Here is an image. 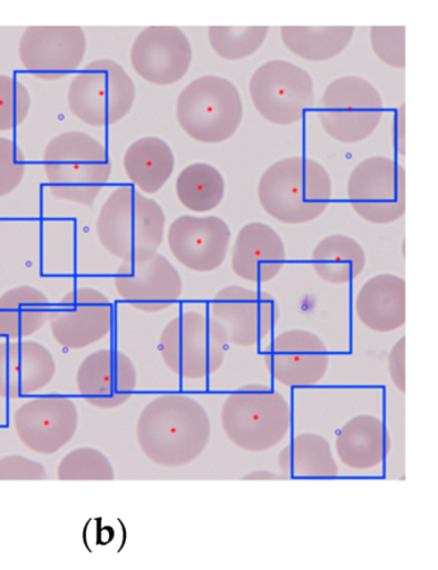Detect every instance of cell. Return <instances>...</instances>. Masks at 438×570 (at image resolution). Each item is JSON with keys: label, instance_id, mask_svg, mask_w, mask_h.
<instances>
[{"label": "cell", "instance_id": "obj_18", "mask_svg": "<svg viewBox=\"0 0 438 570\" xmlns=\"http://www.w3.org/2000/svg\"><path fill=\"white\" fill-rule=\"evenodd\" d=\"M193 61L191 41L182 29H143L130 48V65L142 80L152 86L171 87L188 73Z\"/></svg>", "mask_w": 438, "mask_h": 570}, {"label": "cell", "instance_id": "obj_22", "mask_svg": "<svg viewBox=\"0 0 438 570\" xmlns=\"http://www.w3.org/2000/svg\"><path fill=\"white\" fill-rule=\"evenodd\" d=\"M285 246L276 230L264 223H250L239 232L232 248V271L252 284L272 282L283 271Z\"/></svg>", "mask_w": 438, "mask_h": 570}, {"label": "cell", "instance_id": "obj_7", "mask_svg": "<svg viewBox=\"0 0 438 570\" xmlns=\"http://www.w3.org/2000/svg\"><path fill=\"white\" fill-rule=\"evenodd\" d=\"M227 346L222 326L198 312L174 317L158 338L165 366L184 381H204L221 371Z\"/></svg>", "mask_w": 438, "mask_h": 570}, {"label": "cell", "instance_id": "obj_28", "mask_svg": "<svg viewBox=\"0 0 438 570\" xmlns=\"http://www.w3.org/2000/svg\"><path fill=\"white\" fill-rule=\"evenodd\" d=\"M366 266L367 254L363 246L344 234L325 237L311 254V267L328 284H350L363 274Z\"/></svg>", "mask_w": 438, "mask_h": 570}, {"label": "cell", "instance_id": "obj_36", "mask_svg": "<svg viewBox=\"0 0 438 570\" xmlns=\"http://www.w3.org/2000/svg\"><path fill=\"white\" fill-rule=\"evenodd\" d=\"M48 473L43 464L21 455L0 459V481H46Z\"/></svg>", "mask_w": 438, "mask_h": 570}, {"label": "cell", "instance_id": "obj_29", "mask_svg": "<svg viewBox=\"0 0 438 570\" xmlns=\"http://www.w3.org/2000/svg\"><path fill=\"white\" fill-rule=\"evenodd\" d=\"M281 39L294 56L313 63L339 57L350 46L353 27H282Z\"/></svg>", "mask_w": 438, "mask_h": 570}, {"label": "cell", "instance_id": "obj_15", "mask_svg": "<svg viewBox=\"0 0 438 570\" xmlns=\"http://www.w3.org/2000/svg\"><path fill=\"white\" fill-rule=\"evenodd\" d=\"M114 285L126 304L147 314L165 312L183 295L179 272L158 253L123 262L115 273Z\"/></svg>", "mask_w": 438, "mask_h": 570}, {"label": "cell", "instance_id": "obj_27", "mask_svg": "<svg viewBox=\"0 0 438 570\" xmlns=\"http://www.w3.org/2000/svg\"><path fill=\"white\" fill-rule=\"evenodd\" d=\"M52 305L43 292L19 285L0 296V337L21 341L48 323Z\"/></svg>", "mask_w": 438, "mask_h": 570}, {"label": "cell", "instance_id": "obj_5", "mask_svg": "<svg viewBox=\"0 0 438 570\" xmlns=\"http://www.w3.org/2000/svg\"><path fill=\"white\" fill-rule=\"evenodd\" d=\"M222 430L233 446L263 454L281 444L292 428V409L280 391L266 384H246L224 401Z\"/></svg>", "mask_w": 438, "mask_h": 570}, {"label": "cell", "instance_id": "obj_32", "mask_svg": "<svg viewBox=\"0 0 438 570\" xmlns=\"http://www.w3.org/2000/svg\"><path fill=\"white\" fill-rule=\"evenodd\" d=\"M58 481H114L115 469L103 451L93 448L76 449L57 466Z\"/></svg>", "mask_w": 438, "mask_h": 570}, {"label": "cell", "instance_id": "obj_10", "mask_svg": "<svg viewBox=\"0 0 438 570\" xmlns=\"http://www.w3.org/2000/svg\"><path fill=\"white\" fill-rule=\"evenodd\" d=\"M256 111L278 127L300 122L315 105V86L302 67L284 60L261 65L249 82Z\"/></svg>", "mask_w": 438, "mask_h": 570}, {"label": "cell", "instance_id": "obj_33", "mask_svg": "<svg viewBox=\"0 0 438 570\" xmlns=\"http://www.w3.org/2000/svg\"><path fill=\"white\" fill-rule=\"evenodd\" d=\"M30 108L28 88L10 75L0 73V131L21 127L28 119Z\"/></svg>", "mask_w": 438, "mask_h": 570}, {"label": "cell", "instance_id": "obj_6", "mask_svg": "<svg viewBox=\"0 0 438 570\" xmlns=\"http://www.w3.org/2000/svg\"><path fill=\"white\" fill-rule=\"evenodd\" d=\"M244 108L237 87L217 75H205L185 87L175 105L176 121L201 145H222L235 136Z\"/></svg>", "mask_w": 438, "mask_h": 570}, {"label": "cell", "instance_id": "obj_19", "mask_svg": "<svg viewBox=\"0 0 438 570\" xmlns=\"http://www.w3.org/2000/svg\"><path fill=\"white\" fill-rule=\"evenodd\" d=\"M230 225L217 216L184 215L167 230L172 255L185 269L207 274L221 269L230 253Z\"/></svg>", "mask_w": 438, "mask_h": 570}, {"label": "cell", "instance_id": "obj_20", "mask_svg": "<svg viewBox=\"0 0 438 570\" xmlns=\"http://www.w3.org/2000/svg\"><path fill=\"white\" fill-rule=\"evenodd\" d=\"M75 381L87 404L99 410H115L136 393L138 373L128 355L106 348L91 352L82 360Z\"/></svg>", "mask_w": 438, "mask_h": 570}, {"label": "cell", "instance_id": "obj_14", "mask_svg": "<svg viewBox=\"0 0 438 570\" xmlns=\"http://www.w3.org/2000/svg\"><path fill=\"white\" fill-rule=\"evenodd\" d=\"M25 71L41 81H58L79 70L87 53V36L80 27H30L19 40Z\"/></svg>", "mask_w": 438, "mask_h": 570}, {"label": "cell", "instance_id": "obj_3", "mask_svg": "<svg viewBox=\"0 0 438 570\" xmlns=\"http://www.w3.org/2000/svg\"><path fill=\"white\" fill-rule=\"evenodd\" d=\"M43 170L53 198L91 207L111 179L113 163L103 142L70 130L48 141Z\"/></svg>", "mask_w": 438, "mask_h": 570}, {"label": "cell", "instance_id": "obj_30", "mask_svg": "<svg viewBox=\"0 0 438 570\" xmlns=\"http://www.w3.org/2000/svg\"><path fill=\"white\" fill-rule=\"evenodd\" d=\"M175 193L181 205L193 214H207L221 206L225 197V180L215 166L196 163L178 175Z\"/></svg>", "mask_w": 438, "mask_h": 570}, {"label": "cell", "instance_id": "obj_31", "mask_svg": "<svg viewBox=\"0 0 438 570\" xmlns=\"http://www.w3.org/2000/svg\"><path fill=\"white\" fill-rule=\"evenodd\" d=\"M267 27H210L208 45L225 61H243L264 46Z\"/></svg>", "mask_w": 438, "mask_h": 570}, {"label": "cell", "instance_id": "obj_38", "mask_svg": "<svg viewBox=\"0 0 438 570\" xmlns=\"http://www.w3.org/2000/svg\"><path fill=\"white\" fill-rule=\"evenodd\" d=\"M393 134L396 149L401 156H406V104H402L396 112Z\"/></svg>", "mask_w": 438, "mask_h": 570}, {"label": "cell", "instance_id": "obj_24", "mask_svg": "<svg viewBox=\"0 0 438 570\" xmlns=\"http://www.w3.org/2000/svg\"><path fill=\"white\" fill-rule=\"evenodd\" d=\"M361 325L370 332L387 334L407 323V283L399 275L379 274L363 284L353 304Z\"/></svg>", "mask_w": 438, "mask_h": 570}, {"label": "cell", "instance_id": "obj_39", "mask_svg": "<svg viewBox=\"0 0 438 570\" xmlns=\"http://www.w3.org/2000/svg\"><path fill=\"white\" fill-rule=\"evenodd\" d=\"M244 481H278L282 480L280 474H276L272 471H267V469H257V471H252L246 475L242 476Z\"/></svg>", "mask_w": 438, "mask_h": 570}, {"label": "cell", "instance_id": "obj_8", "mask_svg": "<svg viewBox=\"0 0 438 570\" xmlns=\"http://www.w3.org/2000/svg\"><path fill=\"white\" fill-rule=\"evenodd\" d=\"M137 88L124 67L108 58L88 63L67 89L70 112L91 128L119 124L133 110Z\"/></svg>", "mask_w": 438, "mask_h": 570}, {"label": "cell", "instance_id": "obj_16", "mask_svg": "<svg viewBox=\"0 0 438 570\" xmlns=\"http://www.w3.org/2000/svg\"><path fill=\"white\" fill-rule=\"evenodd\" d=\"M53 340L66 350L79 351L108 337L114 326L113 302L95 288L67 293L48 318Z\"/></svg>", "mask_w": 438, "mask_h": 570}, {"label": "cell", "instance_id": "obj_25", "mask_svg": "<svg viewBox=\"0 0 438 570\" xmlns=\"http://www.w3.org/2000/svg\"><path fill=\"white\" fill-rule=\"evenodd\" d=\"M282 480H332L340 474L333 449L324 435L300 433L278 455Z\"/></svg>", "mask_w": 438, "mask_h": 570}, {"label": "cell", "instance_id": "obj_37", "mask_svg": "<svg viewBox=\"0 0 438 570\" xmlns=\"http://www.w3.org/2000/svg\"><path fill=\"white\" fill-rule=\"evenodd\" d=\"M407 338L401 337L395 342L392 346L389 360H387V366H389L390 380L393 387L398 390L402 395L407 392Z\"/></svg>", "mask_w": 438, "mask_h": 570}, {"label": "cell", "instance_id": "obj_2", "mask_svg": "<svg viewBox=\"0 0 438 570\" xmlns=\"http://www.w3.org/2000/svg\"><path fill=\"white\" fill-rule=\"evenodd\" d=\"M333 183L317 159L294 156L269 166L257 184V199L272 219L285 225L315 222L330 207Z\"/></svg>", "mask_w": 438, "mask_h": 570}, {"label": "cell", "instance_id": "obj_17", "mask_svg": "<svg viewBox=\"0 0 438 570\" xmlns=\"http://www.w3.org/2000/svg\"><path fill=\"white\" fill-rule=\"evenodd\" d=\"M17 439L39 455H55L75 438L79 413L74 402L61 395H47L25 402L12 416Z\"/></svg>", "mask_w": 438, "mask_h": 570}, {"label": "cell", "instance_id": "obj_21", "mask_svg": "<svg viewBox=\"0 0 438 570\" xmlns=\"http://www.w3.org/2000/svg\"><path fill=\"white\" fill-rule=\"evenodd\" d=\"M55 356L36 341L0 342V399L31 396L52 383Z\"/></svg>", "mask_w": 438, "mask_h": 570}, {"label": "cell", "instance_id": "obj_26", "mask_svg": "<svg viewBox=\"0 0 438 570\" xmlns=\"http://www.w3.org/2000/svg\"><path fill=\"white\" fill-rule=\"evenodd\" d=\"M124 171L140 193L156 195L175 170V156L171 146L157 137L133 141L123 158Z\"/></svg>", "mask_w": 438, "mask_h": 570}, {"label": "cell", "instance_id": "obj_35", "mask_svg": "<svg viewBox=\"0 0 438 570\" xmlns=\"http://www.w3.org/2000/svg\"><path fill=\"white\" fill-rule=\"evenodd\" d=\"M27 173V158L11 139L0 137V198L20 187Z\"/></svg>", "mask_w": 438, "mask_h": 570}, {"label": "cell", "instance_id": "obj_1", "mask_svg": "<svg viewBox=\"0 0 438 570\" xmlns=\"http://www.w3.org/2000/svg\"><path fill=\"white\" fill-rule=\"evenodd\" d=\"M213 425L199 401L184 393H165L143 407L136 438L142 454L165 469L197 461L212 441Z\"/></svg>", "mask_w": 438, "mask_h": 570}, {"label": "cell", "instance_id": "obj_23", "mask_svg": "<svg viewBox=\"0 0 438 570\" xmlns=\"http://www.w3.org/2000/svg\"><path fill=\"white\" fill-rule=\"evenodd\" d=\"M392 448L389 428L381 417L361 414L344 423L334 440L335 456L353 472L374 471Z\"/></svg>", "mask_w": 438, "mask_h": 570}, {"label": "cell", "instance_id": "obj_4", "mask_svg": "<svg viewBox=\"0 0 438 570\" xmlns=\"http://www.w3.org/2000/svg\"><path fill=\"white\" fill-rule=\"evenodd\" d=\"M166 216L155 199L132 187L116 188L100 207L96 233L108 255L130 259L157 253L165 238Z\"/></svg>", "mask_w": 438, "mask_h": 570}, {"label": "cell", "instance_id": "obj_13", "mask_svg": "<svg viewBox=\"0 0 438 570\" xmlns=\"http://www.w3.org/2000/svg\"><path fill=\"white\" fill-rule=\"evenodd\" d=\"M264 365L271 379L288 389L314 387L325 379L331 356L325 342L306 330H289L267 343Z\"/></svg>", "mask_w": 438, "mask_h": 570}, {"label": "cell", "instance_id": "obj_11", "mask_svg": "<svg viewBox=\"0 0 438 570\" xmlns=\"http://www.w3.org/2000/svg\"><path fill=\"white\" fill-rule=\"evenodd\" d=\"M407 174L393 158L373 156L359 163L348 180V199L360 219L390 225L407 209Z\"/></svg>", "mask_w": 438, "mask_h": 570}, {"label": "cell", "instance_id": "obj_9", "mask_svg": "<svg viewBox=\"0 0 438 570\" xmlns=\"http://www.w3.org/2000/svg\"><path fill=\"white\" fill-rule=\"evenodd\" d=\"M383 114V99L378 89L353 75L328 83L317 106L322 129L342 145L367 140L378 129Z\"/></svg>", "mask_w": 438, "mask_h": 570}, {"label": "cell", "instance_id": "obj_12", "mask_svg": "<svg viewBox=\"0 0 438 570\" xmlns=\"http://www.w3.org/2000/svg\"><path fill=\"white\" fill-rule=\"evenodd\" d=\"M210 314L222 326L227 345L247 348L273 333L282 312L272 293L226 285L216 293Z\"/></svg>", "mask_w": 438, "mask_h": 570}, {"label": "cell", "instance_id": "obj_34", "mask_svg": "<svg viewBox=\"0 0 438 570\" xmlns=\"http://www.w3.org/2000/svg\"><path fill=\"white\" fill-rule=\"evenodd\" d=\"M369 38L379 61L396 70L406 69V27H373Z\"/></svg>", "mask_w": 438, "mask_h": 570}]
</instances>
